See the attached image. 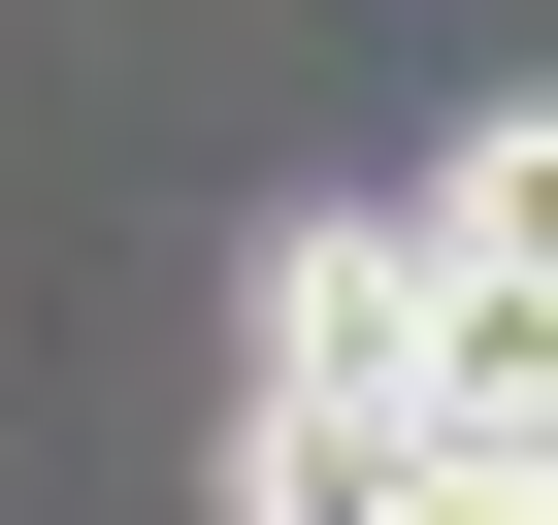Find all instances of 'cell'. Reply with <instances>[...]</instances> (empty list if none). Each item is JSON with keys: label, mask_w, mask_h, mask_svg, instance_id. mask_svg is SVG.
<instances>
[{"label": "cell", "mask_w": 558, "mask_h": 525, "mask_svg": "<svg viewBox=\"0 0 558 525\" xmlns=\"http://www.w3.org/2000/svg\"><path fill=\"white\" fill-rule=\"evenodd\" d=\"M230 394H395L427 427V262H395V197H296V230H263V362Z\"/></svg>", "instance_id": "obj_1"}, {"label": "cell", "mask_w": 558, "mask_h": 525, "mask_svg": "<svg viewBox=\"0 0 558 525\" xmlns=\"http://www.w3.org/2000/svg\"><path fill=\"white\" fill-rule=\"evenodd\" d=\"M197 525H427V427H395V394H230Z\"/></svg>", "instance_id": "obj_2"}]
</instances>
